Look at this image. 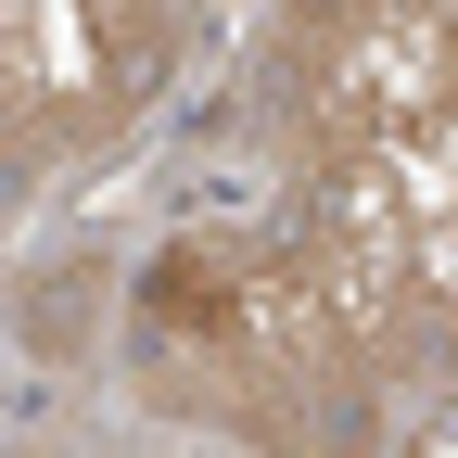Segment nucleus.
<instances>
[{"instance_id": "obj_1", "label": "nucleus", "mask_w": 458, "mask_h": 458, "mask_svg": "<svg viewBox=\"0 0 458 458\" xmlns=\"http://www.w3.org/2000/svg\"><path fill=\"white\" fill-rule=\"evenodd\" d=\"M128 369L165 420L242 445H344L382 408V357L344 318L306 229H191L140 267Z\"/></svg>"}, {"instance_id": "obj_2", "label": "nucleus", "mask_w": 458, "mask_h": 458, "mask_svg": "<svg viewBox=\"0 0 458 458\" xmlns=\"http://www.w3.org/2000/svg\"><path fill=\"white\" fill-rule=\"evenodd\" d=\"M306 242L344 318L369 331L382 382H458V114L408 140L306 165Z\"/></svg>"}, {"instance_id": "obj_3", "label": "nucleus", "mask_w": 458, "mask_h": 458, "mask_svg": "<svg viewBox=\"0 0 458 458\" xmlns=\"http://www.w3.org/2000/svg\"><path fill=\"white\" fill-rule=\"evenodd\" d=\"M255 102H267L280 153H306V165L445 128L458 114V0H280Z\"/></svg>"}, {"instance_id": "obj_4", "label": "nucleus", "mask_w": 458, "mask_h": 458, "mask_svg": "<svg viewBox=\"0 0 458 458\" xmlns=\"http://www.w3.org/2000/svg\"><path fill=\"white\" fill-rule=\"evenodd\" d=\"M216 0H0V153L38 191L191 64Z\"/></svg>"}]
</instances>
